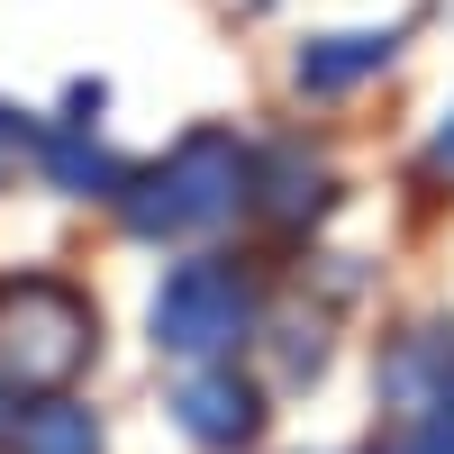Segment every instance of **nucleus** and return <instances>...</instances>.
Masks as SVG:
<instances>
[{"mask_svg":"<svg viewBox=\"0 0 454 454\" xmlns=\"http://www.w3.org/2000/svg\"><path fill=\"white\" fill-rule=\"evenodd\" d=\"M27 145H36V173H46L64 200H119L128 192V173L109 164L82 128H27Z\"/></svg>","mask_w":454,"mask_h":454,"instance_id":"0eeeda50","label":"nucleus"},{"mask_svg":"<svg viewBox=\"0 0 454 454\" xmlns=\"http://www.w3.org/2000/svg\"><path fill=\"white\" fill-rule=\"evenodd\" d=\"M19 454H100V419L82 400H36L19 419Z\"/></svg>","mask_w":454,"mask_h":454,"instance_id":"1a4fd4ad","label":"nucleus"},{"mask_svg":"<svg viewBox=\"0 0 454 454\" xmlns=\"http://www.w3.org/2000/svg\"><path fill=\"white\" fill-rule=\"evenodd\" d=\"M19 419H27V391L0 382V445H19Z\"/></svg>","mask_w":454,"mask_h":454,"instance_id":"9b49d317","label":"nucleus"},{"mask_svg":"<svg viewBox=\"0 0 454 454\" xmlns=\"http://www.w3.org/2000/svg\"><path fill=\"white\" fill-rule=\"evenodd\" d=\"M173 427L209 454H237V445L263 436V382H246L237 364H192L182 391H173Z\"/></svg>","mask_w":454,"mask_h":454,"instance_id":"20e7f679","label":"nucleus"},{"mask_svg":"<svg viewBox=\"0 0 454 454\" xmlns=\"http://www.w3.org/2000/svg\"><path fill=\"white\" fill-rule=\"evenodd\" d=\"M273 336H282V382H309V372L327 364V336H318V318H282Z\"/></svg>","mask_w":454,"mask_h":454,"instance_id":"9d476101","label":"nucleus"},{"mask_svg":"<svg viewBox=\"0 0 454 454\" xmlns=\"http://www.w3.org/2000/svg\"><path fill=\"white\" fill-rule=\"evenodd\" d=\"M246 200H254V155L227 128H200L155 173H128L119 218H128V237H192V227H227Z\"/></svg>","mask_w":454,"mask_h":454,"instance_id":"f257e3e1","label":"nucleus"},{"mask_svg":"<svg viewBox=\"0 0 454 454\" xmlns=\"http://www.w3.org/2000/svg\"><path fill=\"white\" fill-rule=\"evenodd\" d=\"M145 327H155V355L218 364V355H237V336L254 327V291H246L237 263L192 254V263H173V273H164V291H155V309H145Z\"/></svg>","mask_w":454,"mask_h":454,"instance_id":"7ed1b4c3","label":"nucleus"},{"mask_svg":"<svg viewBox=\"0 0 454 454\" xmlns=\"http://www.w3.org/2000/svg\"><path fill=\"white\" fill-rule=\"evenodd\" d=\"M427 164H436V173H454V119L436 128V145H427Z\"/></svg>","mask_w":454,"mask_h":454,"instance_id":"f8f14e48","label":"nucleus"},{"mask_svg":"<svg viewBox=\"0 0 454 454\" xmlns=\"http://www.w3.org/2000/svg\"><path fill=\"white\" fill-rule=\"evenodd\" d=\"M445 382H454V327H409V336H391V355H382V427H391V436L419 427L427 409L445 400Z\"/></svg>","mask_w":454,"mask_h":454,"instance_id":"39448f33","label":"nucleus"},{"mask_svg":"<svg viewBox=\"0 0 454 454\" xmlns=\"http://www.w3.org/2000/svg\"><path fill=\"white\" fill-rule=\"evenodd\" d=\"M254 209L282 218V227H309V218L336 209V182H327V164L309 145H273V155L254 164Z\"/></svg>","mask_w":454,"mask_h":454,"instance_id":"423d86ee","label":"nucleus"},{"mask_svg":"<svg viewBox=\"0 0 454 454\" xmlns=\"http://www.w3.org/2000/svg\"><path fill=\"white\" fill-rule=\"evenodd\" d=\"M100 346V318H91V300L55 282V273H27L0 291V382H19V391H64L73 372L91 364Z\"/></svg>","mask_w":454,"mask_h":454,"instance_id":"f03ea898","label":"nucleus"},{"mask_svg":"<svg viewBox=\"0 0 454 454\" xmlns=\"http://www.w3.org/2000/svg\"><path fill=\"white\" fill-rule=\"evenodd\" d=\"M400 36L391 27H355V36H318V46H300V91H355L372 73L391 64Z\"/></svg>","mask_w":454,"mask_h":454,"instance_id":"6e6552de","label":"nucleus"}]
</instances>
